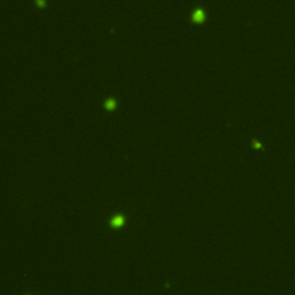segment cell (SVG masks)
Returning a JSON list of instances; mask_svg holds the SVG:
<instances>
[{"instance_id": "cell-1", "label": "cell", "mask_w": 295, "mask_h": 295, "mask_svg": "<svg viewBox=\"0 0 295 295\" xmlns=\"http://www.w3.org/2000/svg\"><path fill=\"white\" fill-rule=\"evenodd\" d=\"M194 17H195V21H202V20H203V17H204V15H203V13H202L201 11H197L196 13H195Z\"/></svg>"}, {"instance_id": "cell-2", "label": "cell", "mask_w": 295, "mask_h": 295, "mask_svg": "<svg viewBox=\"0 0 295 295\" xmlns=\"http://www.w3.org/2000/svg\"><path fill=\"white\" fill-rule=\"evenodd\" d=\"M122 222H124V219H122V218H116V219L113 220V225H114V226H119V225H121Z\"/></svg>"}, {"instance_id": "cell-3", "label": "cell", "mask_w": 295, "mask_h": 295, "mask_svg": "<svg viewBox=\"0 0 295 295\" xmlns=\"http://www.w3.org/2000/svg\"><path fill=\"white\" fill-rule=\"evenodd\" d=\"M106 106H107L110 110L113 108V107H114V102H113V100H108V102L106 103Z\"/></svg>"}]
</instances>
